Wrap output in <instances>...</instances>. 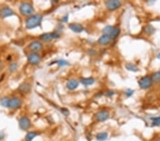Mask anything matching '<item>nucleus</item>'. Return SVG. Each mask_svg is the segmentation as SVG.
Returning a JSON list of instances; mask_svg holds the SVG:
<instances>
[{"label":"nucleus","instance_id":"nucleus-16","mask_svg":"<svg viewBox=\"0 0 160 141\" xmlns=\"http://www.w3.org/2000/svg\"><path fill=\"white\" fill-rule=\"evenodd\" d=\"M94 82H95V79L93 78H85L81 79V83L85 86H90L93 84Z\"/></svg>","mask_w":160,"mask_h":141},{"label":"nucleus","instance_id":"nucleus-4","mask_svg":"<svg viewBox=\"0 0 160 141\" xmlns=\"http://www.w3.org/2000/svg\"><path fill=\"white\" fill-rule=\"evenodd\" d=\"M22 104V101H21V99H19V98L14 97L9 100L8 108H12V109H17V108H20Z\"/></svg>","mask_w":160,"mask_h":141},{"label":"nucleus","instance_id":"nucleus-31","mask_svg":"<svg viewBox=\"0 0 160 141\" xmlns=\"http://www.w3.org/2000/svg\"><path fill=\"white\" fill-rule=\"evenodd\" d=\"M157 141H160V139H158V140H157Z\"/></svg>","mask_w":160,"mask_h":141},{"label":"nucleus","instance_id":"nucleus-15","mask_svg":"<svg viewBox=\"0 0 160 141\" xmlns=\"http://www.w3.org/2000/svg\"><path fill=\"white\" fill-rule=\"evenodd\" d=\"M108 135L106 132H101L99 133L96 135V139L99 141H104L108 138Z\"/></svg>","mask_w":160,"mask_h":141},{"label":"nucleus","instance_id":"nucleus-7","mask_svg":"<svg viewBox=\"0 0 160 141\" xmlns=\"http://www.w3.org/2000/svg\"><path fill=\"white\" fill-rule=\"evenodd\" d=\"M14 11L8 6H4L0 9V17L2 19L14 15Z\"/></svg>","mask_w":160,"mask_h":141},{"label":"nucleus","instance_id":"nucleus-14","mask_svg":"<svg viewBox=\"0 0 160 141\" xmlns=\"http://www.w3.org/2000/svg\"><path fill=\"white\" fill-rule=\"evenodd\" d=\"M78 81L76 79H70L67 83L66 86L69 90H75L78 87Z\"/></svg>","mask_w":160,"mask_h":141},{"label":"nucleus","instance_id":"nucleus-8","mask_svg":"<svg viewBox=\"0 0 160 141\" xmlns=\"http://www.w3.org/2000/svg\"><path fill=\"white\" fill-rule=\"evenodd\" d=\"M28 61L33 65H37L41 61V57L36 53H31L28 56Z\"/></svg>","mask_w":160,"mask_h":141},{"label":"nucleus","instance_id":"nucleus-27","mask_svg":"<svg viewBox=\"0 0 160 141\" xmlns=\"http://www.w3.org/2000/svg\"><path fill=\"white\" fill-rule=\"evenodd\" d=\"M58 64L59 66H65L68 64V62L65 61L64 60H60L58 61Z\"/></svg>","mask_w":160,"mask_h":141},{"label":"nucleus","instance_id":"nucleus-18","mask_svg":"<svg viewBox=\"0 0 160 141\" xmlns=\"http://www.w3.org/2000/svg\"><path fill=\"white\" fill-rule=\"evenodd\" d=\"M120 33V29L118 27H114L111 34H110V36L112 38H115L119 36Z\"/></svg>","mask_w":160,"mask_h":141},{"label":"nucleus","instance_id":"nucleus-9","mask_svg":"<svg viewBox=\"0 0 160 141\" xmlns=\"http://www.w3.org/2000/svg\"><path fill=\"white\" fill-rule=\"evenodd\" d=\"M29 48L31 51H33V53L37 52V51H41L43 49V44H41V42L38 41H32L31 44L29 46Z\"/></svg>","mask_w":160,"mask_h":141},{"label":"nucleus","instance_id":"nucleus-25","mask_svg":"<svg viewBox=\"0 0 160 141\" xmlns=\"http://www.w3.org/2000/svg\"><path fill=\"white\" fill-rule=\"evenodd\" d=\"M9 69L11 71H14L17 69V63H12L10 64V66H9Z\"/></svg>","mask_w":160,"mask_h":141},{"label":"nucleus","instance_id":"nucleus-21","mask_svg":"<svg viewBox=\"0 0 160 141\" xmlns=\"http://www.w3.org/2000/svg\"><path fill=\"white\" fill-rule=\"evenodd\" d=\"M152 81H154V82H156V83L159 82L160 81V71L155 72V73L152 75Z\"/></svg>","mask_w":160,"mask_h":141},{"label":"nucleus","instance_id":"nucleus-24","mask_svg":"<svg viewBox=\"0 0 160 141\" xmlns=\"http://www.w3.org/2000/svg\"><path fill=\"white\" fill-rule=\"evenodd\" d=\"M9 98H3L1 99V101H0V104H1V105H3V106L4 107H7L8 108V103H9Z\"/></svg>","mask_w":160,"mask_h":141},{"label":"nucleus","instance_id":"nucleus-3","mask_svg":"<svg viewBox=\"0 0 160 141\" xmlns=\"http://www.w3.org/2000/svg\"><path fill=\"white\" fill-rule=\"evenodd\" d=\"M152 82L153 81L151 77L147 76L141 78L139 81V85H140L141 89H147L152 86Z\"/></svg>","mask_w":160,"mask_h":141},{"label":"nucleus","instance_id":"nucleus-5","mask_svg":"<svg viewBox=\"0 0 160 141\" xmlns=\"http://www.w3.org/2000/svg\"><path fill=\"white\" fill-rule=\"evenodd\" d=\"M107 9L110 11H114L121 6V2L118 0H110L105 3Z\"/></svg>","mask_w":160,"mask_h":141},{"label":"nucleus","instance_id":"nucleus-6","mask_svg":"<svg viewBox=\"0 0 160 141\" xmlns=\"http://www.w3.org/2000/svg\"><path fill=\"white\" fill-rule=\"evenodd\" d=\"M19 124L20 128L24 131L29 129L31 126V121L27 117H22L19 119Z\"/></svg>","mask_w":160,"mask_h":141},{"label":"nucleus","instance_id":"nucleus-28","mask_svg":"<svg viewBox=\"0 0 160 141\" xmlns=\"http://www.w3.org/2000/svg\"><path fill=\"white\" fill-rule=\"evenodd\" d=\"M133 92H134V91H132V90L128 89L127 91H125V94L127 96H132V94H133Z\"/></svg>","mask_w":160,"mask_h":141},{"label":"nucleus","instance_id":"nucleus-12","mask_svg":"<svg viewBox=\"0 0 160 141\" xmlns=\"http://www.w3.org/2000/svg\"><path fill=\"white\" fill-rule=\"evenodd\" d=\"M111 36L107 34H103L98 38V43L101 45H107L111 41Z\"/></svg>","mask_w":160,"mask_h":141},{"label":"nucleus","instance_id":"nucleus-20","mask_svg":"<svg viewBox=\"0 0 160 141\" xmlns=\"http://www.w3.org/2000/svg\"><path fill=\"white\" fill-rule=\"evenodd\" d=\"M125 66H126V68H127V70H131V71L136 72L138 70V68H137V67L133 64H130V63L127 64H126Z\"/></svg>","mask_w":160,"mask_h":141},{"label":"nucleus","instance_id":"nucleus-30","mask_svg":"<svg viewBox=\"0 0 160 141\" xmlns=\"http://www.w3.org/2000/svg\"><path fill=\"white\" fill-rule=\"evenodd\" d=\"M1 61H0V68H1Z\"/></svg>","mask_w":160,"mask_h":141},{"label":"nucleus","instance_id":"nucleus-2","mask_svg":"<svg viewBox=\"0 0 160 141\" xmlns=\"http://www.w3.org/2000/svg\"><path fill=\"white\" fill-rule=\"evenodd\" d=\"M19 11H20L21 14L23 15L29 16L31 15L34 12V9H33V6L29 3L24 2L21 4L20 7H19Z\"/></svg>","mask_w":160,"mask_h":141},{"label":"nucleus","instance_id":"nucleus-19","mask_svg":"<svg viewBox=\"0 0 160 141\" xmlns=\"http://www.w3.org/2000/svg\"><path fill=\"white\" fill-rule=\"evenodd\" d=\"M113 29H114V27H112V26H107V27H105V28L103 29L102 31H103L104 34H107V35H109V36H110Z\"/></svg>","mask_w":160,"mask_h":141},{"label":"nucleus","instance_id":"nucleus-1","mask_svg":"<svg viewBox=\"0 0 160 141\" xmlns=\"http://www.w3.org/2000/svg\"><path fill=\"white\" fill-rule=\"evenodd\" d=\"M43 19V17L40 14H35L31 16L26 21V27L28 29H32L33 28H36L38 26L41 24V21Z\"/></svg>","mask_w":160,"mask_h":141},{"label":"nucleus","instance_id":"nucleus-17","mask_svg":"<svg viewBox=\"0 0 160 141\" xmlns=\"http://www.w3.org/2000/svg\"><path fill=\"white\" fill-rule=\"evenodd\" d=\"M36 135H37L36 132L31 131V132L28 133L26 134V135L25 137V140L26 141H31L34 138L36 137Z\"/></svg>","mask_w":160,"mask_h":141},{"label":"nucleus","instance_id":"nucleus-29","mask_svg":"<svg viewBox=\"0 0 160 141\" xmlns=\"http://www.w3.org/2000/svg\"><path fill=\"white\" fill-rule=\"evenodd\" d=\"M157 58L158 59H160V54H158V56H157Z\"/></svg>","mask_w":160,"mask_h":141},{"label":"nucleus","instance_id":"nucleus-23","mask_svg":"<svg viewBox=\"0 0 160 141\" xmlns=\"http://www.w3.org/2000/svg\"><path fill=\"white\" fill-rule=\"evenodd\" d=\"M152 121V126H160V117H156V118H151Z\"/></svg>","mask_w":160,"mask_h":141},{"label":"nucleus","instance_id":"nucleus-22","mask_svg":"<svg viewBox=\"0 0 160 141\" xmlns=\"http://www.w3.org/2000/svg\"><path fill=\"white\" fill-rule=\"evenodd\" d=\"M154 28L150 25L147 26L145 28V31L146 32L147 34H152L154 32Z\"/></svg>","mask_w":160,"mask_h":141},{"label":"nucleus","instance_id":"nucleus-26","mask_svg":"<svg viewBox=\"0 0 160 141\" xmlns=\"http://www.w3.org/2000/svg\"><path fill=\"white\" fill-rule=\"evenodd\" d=\"M20 90L22 91H29V85L28 84H23V86H21Z\"/></svg>","mask_w":160,"mask_h":141},{"label":"nucleus","instance_id":"nucleus-10","mask_svg":"<svg viewBox=\"0 0 160 141\" xmlns=\"http://www.w3.org/2000/svg\"><path fill=\"white\" fill-rule=\"evenodd\" d=\"M58 34L56 33H46L41 36V39L46 42H50L54 38L58 37Z\"/></svg>","mask_w":160,"mask_h":141},{"label":"nucleus","instance_id":"nucleus-13","mask_svg":"<svg viewBox=\"0 0 160 141\" xmlns=\"http://www.w3.org/2000/svg\"><path fill=\"white\" fill-rule=\"evenodd\" d=\"M68 27L72 31L76 32V33H80L83 30V26L78 23H72L69 24Z\"/></svg>","mask_w":160,"mask_h":141},{"label":"nucleus","instance_id":"nucleus-11","mask_svg":"<svg viewBox=\"0 0 160 141\" xmlns=\"http://www.w3.org/2000/svg\"><path fill=\"white\" fill-rule=\"evenodd\" d=\"M110 117V114L106 110H101L96 114V118L98 121L103 122L107 121Z\"/></svg>","mask_w":160,"mask_h":141}]
</instances>
